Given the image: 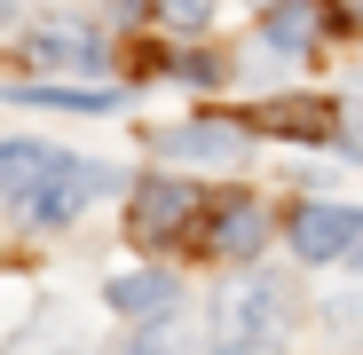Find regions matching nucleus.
<instances>
[{"label": "nucleus", "instance_id": "1", "mask_svg": "<svg viewBox=\"0 0 363 355\" xmlns=\"http://www.w3.org/2000/svg\"><path fill=\"white\" fill-rule=\"evenodd\" d=\"M284 347V292L277 284H229L213 300V355H277Z\"/></svg>", "mask_w": 363, "mask_h": 355}, {"label": "nucleus", "instance_id": "2", "mask_svg": "<svg viewBox=\"0 0 363 355\" xmlns=\"http://www.w3.org/2000/svg\"><path fill=\"white\" fill-rule=\"evenodd\" d=\"M198 213V190L190 182H174V174H150V182H135L127 198V229H135V245H166V237H182Z\"/></svg>", "mask_w": 363, "mask_h": 355}, {"label": "nucleus", "instance_id": "3", "mask_svg": "<svg viewBox=\"0 0 363 355\" xmlns=\"http://www.w3.org/2000/svg\"><path fill=\"white\" fill-rule=\"evenodd\" d=\"M284 237H292L300 261H347L355 237H363V213H347V205H300Z\"/></svg>", "mask_w": 363, "mask_h": 355}, {"label": "nucleus", "instance_id": "4", "mask_svg": "<svg viewBox=\"0 0 363 355\" xmlns=\"http://www.w3.org/2000/svg\"><path fill=\"white\" fill-rule=\"evenodd\" d=\"M261 237H269V221H261L253 198H221V205L206 213V253H221V261H253Z\"/></svg>", "mask_w": 363, "mask_h": 355}, {"label": "nucleus", "instance_id": "5", "mask_svg": "<svg viewBox=\"0 0 363 355\" xmlns=\"http://www.w3.org/2000/svg\"><path fill=\"white\" fill-rule=\"evenodd\" d=\"M150 150L221 166V158H237V150H245V127H221V118H190V127H158V135H150Z\"/></svg>", "mask_w": 363, "mask_h": 355}, {"label": "nucleus", "instance_id": "6", "mask_svg": "<svg viewBox=\"0 0 363 355\" xmlns=\"http://www.w3.org/2000/svg\"><path fill=\"white\" fill-rule=\"evenodd\" d=\"M72 158L64 150H48V142H9V150H0V198H32L40 182H55V174H64Z\"/></svg>", "mask_w": 363, "mask_h": 355}, {"label": "nucleus", "instance_id": "7", "mask_svg": "<svg viewBox=\"0 0 363 355\" xmlns=\"http://www.w3.org/2000/svg\"><path fill=\"white\" fill-rule=\"evenodd\" d=\"M32 64H48V72H95L103 64V40L87 24H40L32 32Z\"/></svg>", "mask_w": 363, "mask_h": 355}, {"label": "nucleus", "instance_id": "8", "mask_svg": "<svg viewBox=\"0 0 363 355\" xmlns=\"http://www.w3.org/2000/svg\"><path fill=\"white\" fill-rule=\"evenodd\" d=\"M174 300H182V284H174L166 269L111 276V308H118V316H135V324H150V316H174Z\"/></svg>", "mask_w": 363, "mask_h": 355}, {"label": "nucleus", "instance_id": "9", "mask_svg": "<svg viewBox=\"0 0 363 355\" xmlns=\"http://www.w3.org/2000/svg\"><path fill=\"white\" fill-rule=\"evenodd\" d=\"M332 103H308V95H284V103H261L253 111V127H269V135H292V142H324L332 135Z\"/></svg>", "mask_w": 363, "mask_h": 355}, {"label": "nucleus", "instance_id": "10", "mask_svg": "<svg viewBox=\"0 0 363 355\" xmlns=\"http://www.w3.org/2000/svg\"><path fill=\"white\" fill-rule=\"evenodd\" d=\"M261 32H269L277 47H316V32H324V9H316V0H277V9L261 16Z\"/></svg>", "mask_w": 363, "mask_h": 355}, {"label": "nucleus", "instance_id": "11", "mask_svg": "<svg viewBox=\"0 0 363 355\" xmlns=\"http://www.w3.org/2000/svg\"><path fill=\"white\" fill-rule=\"evenodd\" d=\"M127 355H190V339H182V324H174V316H150V324L127 339Z\"/></svg>", "mask_w": 363, "mask_h": 355}, {"label": "nucleus", "instance_id": "12", "mask_svg": "<svg viewBox=\"0 0 363 355\" xmlns=\"http://www.w3.org/2000/svg\"><path fill=\"white\" fill-rule=\"evenodd\" d=\"M16 103H64V111H103L111 87H16Z\"/></svg>", "mask_w": 363, "mask_h": 355}, {"label": "nucleus", "instance_id": "13", "mask_svg": "<svg viewBox=\"0 0 363 355\" xmlns=\"http://www.w3.org/2000/svg\"><path fill=\"white\" fill-rule=\"evenodd\" d=\"M150 9H158L166 24H182V32H198V24L213 16V0H150Z\"/></svg>", "mask_w": 363, "mask_h": 355}, {"label": "nucleus", "instance_id": "14", "mask_svg": "<svg viewBox=\"0 0 363 355\" xmlns=\"http://www.w3.org/2000/svg\"><path fill=\"white\" fill-rule=\"evenodd\" d=\"M166 72H174V79H190V87H213V79H221V64H213V55H174Z\"/></svg>", "mask_w": 363, "mask_h": 355}, {"label": "nucleus", "instance_id": "15", "mask_svg": "<svg viewBox=\"0 0 363 355\" xmlns=\"http://www.w3.org/2000/svg\"><path fill=\"white\" fill-rule=\"evenodd\" d=\"M340 24H355V32H363V0H340Z\"/></svg>", "mask_w": 363, "mask_h": 355}, {"label": "nucleus", "instance_id": "16", "mask_svg": "<svg viewBox=\"0 0 363 355\" xmlns=\"http://www.w3.org/2000/svg\"><path fill=\"white\" fill-rule=\"evenodd\" d=\"M9 16H16V0H0V24H9Z\"/></svg>", "mask_w": 363, "mask_h": 355}, {"label": "nucleus", "instance_id": "17", "mask_svg": "<svg viewBox=\"0 0 363 355\" xmlns=\"http://www.w3.org/2000/svg\"><path fill=\"white\" fill-rule=\"evenodd\" d=\"M347 261H355V269H363V237H355V253H347Z\"/></svg>", "mask_w": 363, "mask_h": 355}]
</instances>
